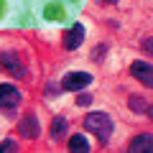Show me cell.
<instances>
[{
    "instance_id": "6da1fadb",
    "label": "cell",
    "mask_w": 153,
    "mask_h": 153,
    "mask_svg": "<svg viewBox=\"0 0 153 153\" xmlns=\"http://www.w3.org/2000/svg\"><path fill=\"white\" fill-rule=\"evenodd\" d=\"M84 128H87V133H92V135L100 138V143H107L110 135H112V117L105 112H89L87 117H84Z\"/></svg>"
},
{
    "instance_id": "7a4b0ae2",
    "label": "cell",
    "mask_w": 153,
    "mask_h": 153,
    "mask_svg": "<svg viewBox=\"0 0 153 153\" xmlns=\"http://www.w3.org/2000/svg\"><path fill=\"white\" fill-rule=\"evenodd\" d=\"M0 69H5L16 79H26L28 76V69L23 66V61H21L18 54H0Z\"/></svg>"
},
{
    "instance_id": "3957f363",
    "label": "cell",
    "mask_w": 153,
    "mask_h": 153,
    "mask_svg": "<svg viewBox=\"0 0 153 153\" xmlns=\"http://www.w3.org/2000/svg\"><path fill=\"white\" fill-rule=\"evenodd\" d=\"M89 82H92V74H89V71H69V74L61 79V87H64L66 92H79V89H84Z\"/></svg>"
},
{
    "instance_id": "277c9868",
    "label": "cell",
    "mask_w": 153,
    "mask_h": 153,
    "mask_svg": "<svg viewBox=\"0 0 153 153\" xmlns=\"http://www.w3.org/2000/svg\"><path fill=\"white\" fill-rule=\"evenodd\" d=\"M23 100L21 89L13 87V84H0V107L5 110V112H10L13 107H18Z\"/></svg>"
},
{
    "instance_id": "5b68a950",
    "label": "cell",
    "mask_w": 153,
    "mask_h": 153,
    "mask_svg": "<svg viewBox=\"0 0 153 153\" xmlns=\"http://www.w3.org/2000/svg\"><path fill=\"white\" fill-rule=\"evenodd\" d=\"M130 74L135 76V79L143 84V87L153 89V66L148 64V61H133V66H130Z\"/></svg>"
},
{
    "instance_id": "8992f818",
    "label": "cell",
    "mask_w": 153,
    "mask_h": 153,
    "mask_svg": "<svg viewBox=\"0 0 153 153\" xmlns=\"http://www.w3.org/2000/svg\"><path fill=\"white\" fill-rule=\"evenodd\" d=\"M82 41H84V26H82V23H74V26L64 33V49L74 51V49L82 46Z\"/></svg>"
},
{
    "instance_id": "52a82bcc",
    "label": "cell",
    "mask_w": 153,
    "mask_h": 153,
    "mask_svg": "<svg viewBox=\"0 0 153 153\" xmlns=\"http://www.w3.org/2000/svg\"><path fill=\"white\" fill-rule=\"evenodd\" d=\"M18 133H21L23 138H28V140H36L38 138V120L33 115H26L21 120V125H18Z\"/></svg>"
},
{
    "instance_id": "ba28073f",
    "label": "cell",
    "mask_w": 153,
    "mask_h": 153,
    "mask_svg": "<svg viewBox=\"0 0 153 153\" xmlns=\"http://www.w3.org/2000/svg\"><path fill=\"white\" fill-rule=\"evenodd\" d=\"M51 140L61 143L66 138V133H69V120H66L64 115H59V117H54V123H51Z\"/></svg>"
},
{
    "instance_id": "9c48e42d",
    "label": "cell",
    "mask_w": 153,
    "mask_h": 153,
    "mask_svg": "<svg viewBox=\"0 0 153 153\" xmlns=\"http://www.w3.org/2000/svg\"><path fill=\"white\" fill-rule=\"evenodd\" d=\"M130 151L133 153H146V151L153 153V135H151V133H140V135H135L130 140Z\"/></svg>"
},
{
    "instance_id": "30bf717a",
    "label": "cell",
    "mask_w": 153,
    "mask_h": 153,
    "mask_svg": "<svg viewBox=\"0 0 153 153\" xmlns=\"http://www.w3.org/2000/svg\"><path fill=\"white\" fill-rule=\"evenodd\" d=\"M44 16H46V21H64V18H66V10H64L61 3H46Z\"/></svg>"
},
{
    "instance_id": "8fae6325",
    "label": "cell",
    "mask_w": 153,
    "mask_h": 153,
    "mask_svg": "<svg viewBox=\"0 0 153 153\" xmlns=\"http://www.w3.org/2000/svg\"><path fill=\"white\" fill-rule=\"evenodd\" d=\"M69 151H74V153H84V151H89V140L79 133V135H71L69 138Z\"/></svg>"
},
{
    "instance_id": "7c38bea8",
    "label": "cell",
    "mask_w": 153,
    "mask_h": 153,
    "mask_svg": "<svg viewBox=\"0 0 153 153\" xmlns=\"http://www.w3.org/2000/svg\"><path fill=\"white\" fill-rule=\"evenodd\" d=\"M146 107H148V102L140 97V94H133L130 97V110L133 112H146Z\"/></svg>"
},
{
    "instance_id": "4fadbf2b",
    "label": "cell",
    "mask_w": 153,
    "mask_h": 153,
    "mask_svg": "<svg viewBox=\"0 0 153 153\" xmlns=\"http://www.w3.org/2000/svg\"><path fill=\"white\" fill-rule=\"evenodd\" d=\"M140 49L146 51L148 56H153V36H148V38H143V41H140Z\"/></svg>"
},
{
    "instance_id": "5bb4252c",
    "label": "cell",
    "mask_w": 153,
    "mask_h": 153,
    "mask_svg": "<svg viewBox=\"0 0 153 153\" xmlns=\"http://www.w3.org/2000/svg\"><path fill=\"white\" fill-rule=\"evenodd\" d=\"M76 105H79V107H84V105H92V94H79V97H76Z\"/></svg>"
},
{
    "instance_id": "9a60e30c",
    "label": "cell",
    "mask_w": 153,
    "mask_h": 153,
    "mask_svg": "<svg viewBox=\"0 0 153 153\" xmlns=\"http://www.w3.org/2000/svg\"><path fill=\"white\" fill-rule=\"evenodd\" d=\"M3 151H16V143H13V140H3V143H0V153H3Z\"/></svg>"
},
{
    "instance_id": "2e32d148",
    "label": "cell",
    "mask_w": 153,
    "mask_h": 153,
    "mask_svg": "<svg viewBox=\"0 0 153 153\" xmlns=\"http://www.w3.org/2000/svg\"><path fill=\"white\" fill-rule=\"evenodd\" d=\"M102 51H105V46H100V49H94V56H92V59H94V61H100V59H102Z\"/></svg>"
},
{
    "instance_id": "e0dca14e",
    "label": "cell",
    "mask_w": 153,
    "mask_h": 153,
    "mask_svg": "<svg viewBox=\"0 0 153 153\" xmlns=\"http://www.w3.org/2000/svg\"><path fill=\"white\" fill-rule=\"evenodd\" d=\"M146 115L151 117V123H153V105H148V107H146Z\"/></svg>"
},
{
    "instance_id": "ac0fdd59",
    "label": "cell",
    "mask_w": 153,
    "mask_h": 153,
    "mask_svg": "<svg viewBox=\"0 0 153 153\" xmlns=\"http://www.w3.org/2000/svg\"><path fill=\"white\" fill-rule=\"evenodd\" d=\"M5 16V0H0V18Z\"/></svg>"
},
{
    "instance_id": "d6986e66",
    "label": "cell",
    "mask_w": 153,
    "mask_h": 153,
    "mask_svg": "<svg viewBox=\"0 0 153 153\" xmlns=\"http://www.w3.org/2000/svg\"><path fill=\"white\" fill-rule=\"evenodd\" d=\"M102 3H117V0H102Z\"/></svg>"
},
{
    "instance_id": "ffe728a7",
    "label": "cell",
    "mask_w": 153,
    "mask_h": 153,
    "mask_svg": "<svg viewBox=\"0 0 153 153\" xmlns=\"http://www.w3.org/2000/svg\"><path fill=\"white\" fill-rule=\"evenodd\" d=\"M71 3H76V0H71Z\"/></svg>"
}]
</instances>
